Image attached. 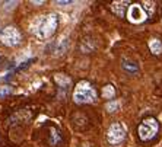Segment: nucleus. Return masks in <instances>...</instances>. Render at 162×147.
<instances>
[{
	"label": "nucleus",
	"mask_w": 162,
	"mask_h": 147,
	"mask_svg": "<svg viewBox=\"0 0 162 147\" xmlns=\"http://www.w3.org/2000/svg\"><path fill=\"white\" fill-rule=\"evenodd\" d=\"M58 25V18L57 15H47L38 19L37 26L34 29V34L37 35L40 39H47L56 32V28Z\"/></svg>",
	"instance_id": "f257e3e1"
},
{
	"label": "nucleus",
	"mask_w": 162,
	"mask_h": 147,
	"mask_svg": "<svg viewBox=\"0 0 162 147\" xmlns=\"http://www.w3.org/2000/svg\"><path fill=\"white\" fill-rule=\"evenodd\" d=\"M95 98H97V92L88 82L77 83L73 92V99L76 103H91L95 101Z\"/></svg>",
	"instance_id": "f03ea898"
},
{
	"label": "nucleus",
	"mask_w": 162,
	"mask_h": 147,
	"mask_svg": "<svg viewBox=\"0 0 162 147\" xmlns=\"http://www.w3.org/2000/svg\"><path fill=\"white\" fill-rule=\"evenodd\" d=\"M158 122L153 118H146L145 121H142V124L137 128V134L142 141H149L151 138L155 137V134L158 133Z\"/></svg>",
	"instance_id": "7ed1b4c3"
},
{
	"label": "nucleus",
	"mask_w": 162,
	"mask_h": 147,
	"mask_svg": "<svg viewBox=\"0 0 162 147\" xmlns=\"http://www.w3.org/2000/svg\"><path fill=\"white\" fill-rule=\"evenodd\" d=\"M21 32L15 26H6L0 32V41L8 47H15L21 42Z\"/></svg>",
	"instance_id": "20e7f679"
},
{
	"label": "nucleus",
	"mask_w": 162,
	"mask_h": 147,
	"mask_svg": "<svg viewBox=\"0 0 162 147\" xmlns=\"http://www.w3.org/2000/svg\"><path fill=\"white\" fill-rule=\"evenodd\" d=\"M124 138H126V130H124V127L120 124V122H114V124L108 128L107 140H108L110 144L117 146V144H120Z\"/></svg>",
	"instance_id": "39448f33"
},
{
	"label": "nucleus",
	"mask_w": 162,
	"mask_h": 147,
	"mask_svg": "<svg viewBox=\"0 0 162 147\" xmlns=\"http://www.w3.org/2000/svg\"><path fill=\"white\" fill-rule=\"evenodd\" d=\"M129 19L131 22L137 23V22H143L146 19V12L143 10L140 4H130L129 7Z\"/></svg>",
	"instance_id": "423d86ee"
},
{
	"label": "nucleus",
	"mask_w": 162,
	"mask_h": 147,
	"mask_svg": "<svg viewBox=\"0 0 162 147\" xmlns=\"http://www.w3.org/2000/svg\"><path fill=\"white\" fill-rule=\"evenodd\" d=\"M129 4H130L129 1H114V3L111 4V9H112V12H116L118 16H124L126 9L130 7Z\"/></svg>",
	"instance_id": "0eeeda50"
},
{
	"label": "nucleus",
	"mask_w": 162,
	"mask_h": 147,
	"mask_svg": "<svg viewBox=\"0 0 162 147\" xmlns=\"http://www.w3.org/2000/svg\"><path fill=\"white\" fill-rule=\"evenodd\" d=\"M149 48H151V51L153 54H161L162 53V42L159 39L153 38V39L149 41Z\"/></svg>",
	"instance_id": "6e6552de"
},
{
	"label": "nucleus",
	"mask_w": 162,
	"mask_h": 147,
	"mask_svg": "<svg viewBox=\"0 0 162 147\" xmlns=\"http://www.w3.org/2000/svg\"><path fill=\"white\" fill-rule=\"evenodd\" d=\"M123 68L126 70V71H129V73H131V74H134L139 68H137V66L134 64V63H131V61H127V60H123Z\"/></svg>",
	"instance_id": "1a4fd4ad"
},
{
	"label": "nucleus",
	"mask_w": 162,
	"mask_h": 147,
	"mask_svg": "<svg viewBox=\"0 0 162 147\" xmlns=\"http://www.w3.org/2000/svg\"><path fill=\"white\" fill-rule=\"evenodd\" d=\"M54 79H56V82H57L62 88H66V86H69V85H70V79H69V77H66V76H63V74H57Z\"/></svg>",
	"instance_id": "9d476101"
},
{
	"label": "nucleus",
	"mask_w": 162,
	"mask_h": 147,
	"mask_svg": "<svg viewBox=\"0 0 162 147\" xmlns=\"http://www.w3.org/2000/svg\"><path fill=\"white\" fill-rule=\"evenodd\" d=\"M114 88L111 86V85H107V86H104V89H102V96L104 98H114Z\"/></svg>",
	"instance_id": "9b49d317"
},
{
	"label": "nucleus",
	"mask_w": 162,
	"mask_h": 147,
	"mask_svg": "<svg viewBox=\"0 0 162 147\" xmlns=\"http://www.w3.org/2000/svg\"><path fill=\"white\" fill-rule=\"evenodd\" d=\"M51 136H53V138L50 140V143H51V146H56L60 141V136H58V133L56 130H51Z\"/></svg>",
	"instance_id": "f8f14e48"
},
{
	"label": "nucleus",
	"mask_w": 162,
	"mask_h": 147,
	"mask_svg": "<svg viewBox=\"0 0 162 147\" xmlns=\"http://www.w3.org/2000/svg\"><path fill=\"white\" fill-rule=\"evenodd\" d=\"M117 108H118V103H117V102H110V103H107V109L110 112L117 111Z\"/></svg>",
	"instance_id": "ddd939ff"
},
{
	"label": "nucleus",
	"mask_w": 162,
	"mask_h": 147,
	"mask_svg": "<svg viewBox=\"0 0 162 147\" xmlns=\"http://www.w3.org/2000/svg\"><path fill=\"white\" fill-rule=\"evenodd\" d=\"M32 61H34V58H31V60H28V61H23V64H21V66H19V67L16 68V70H18V71H21V70H23V68H26L28 66H29V64H31V63H32Z\"/></svg>",
	"instance_id": "4468645a"
},
{
	"label": "nucleus",
	"mask_w": 162,
	"mask_h": 147,
	"mask_svg": "<svg viewBox=\"0 0 162 147\" xmlns=\"http://www.w3.org/2000/svg\"><path fill=\"white\" fill-rule=\"evenodd\" d=\"M12 91L9 89V88H4V89H2L0 91V98H3V96H8V95H10Z\"/></svg>",
	"instance_id": "2eb2a0df"
},
{
	"label": "nucleus",
	"mask_w": 162,
	"mask_h": 147,
	"mask_svg": "<svg viewBox=\"0 0 162 147\" xmlns=\"http://www.w3.org/2000/svg\"><path fill=\"white\" fill-rule=\"evenodd\" d=\"M56 3H57V4H69L70 1H56Z\"/></svg>",
	"instance_id": "dca6fc26"
}]
</instances>
